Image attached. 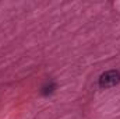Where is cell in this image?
I'll use <instances>...</instances> for the list:
<instances>
[{
  "label": "cell",
  "instance_id": "cell-2",
  "mask_svg": "<svg viewBox=\"0 0 120 119\" xmlns=\"http://www.w3.org/2000/svg\"><path fill=\"white\" fill-rule=\"evenodd\" d=\"M53 90H55V84H53V83H49V84H46V86L42 88V94H43V95H48V94L53 92Z\"/></svg>",
  "mask_w": 120,
  "mask_h": 119
},
{
  "label": "cell",
  "instance_id": "cell-1",
  "mask_svg": "<svg viewBox=\"0 0 120 119\" xmlns=\"http://www.w3.org/2000/svg\"><path fill=\"white\" fill-rule=\"evenodd\" d=\"M120 83V71L119 70H109L105 71L99 77V87L101 88H109Z\"/></svg>",
  "mask_w": 120,
  "mask_h": 119
}]
</instances>
